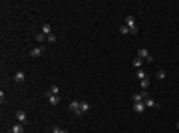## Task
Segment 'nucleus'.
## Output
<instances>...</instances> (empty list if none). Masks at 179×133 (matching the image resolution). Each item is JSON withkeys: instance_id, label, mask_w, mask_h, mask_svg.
Segmentation results:
<instances>
[{"instance_id": "f257e3e1", "label": "nucleus", "mask_w": 179, "mask_h": 133, "mask_svg": "<svg viewBox=\"0 0 179 133\" xmlns=\"http://www.w3.org/2000/svg\"><path fill=\"white\" fill-rule=\"evenodd\" d=\"M123 24H126V26L129 28V34H133V36H135V34L139 32V30H137V24H135V18H133V16H126Z\"/></svg>"}, {"instance_id": "f03ea898", "label": "nucleus", "mask_w": 179, "mask_h": 133, "mask_svg": "<svg viewBox=\"0 0 179 133\" xmlns=\"http://www.w3.org/2000/svg\"><path fill=\"white\" fill-rule=\"evenodd\" d=\"M137 58H141L143 62H149V64L153 62V56L147 52V48H139V50H137Z\"/></svg>"}, {"instance_id": "7ed1b4c3", "label": "nucleus", "mask_w": 179, "mask_h": 133, "mask_svg": "<svg viewBox=\"0 0 179 133\" xmlns=\"http://www.w3.org/2000/svg\"><path fill=\"white\" fill-rule=\"evenodd\" d=\"M80 103H82V101H78V100L70 101V111H72L74 115H76V117H82V115H84V113L80 111Z\"/></svg>"}, {"instance_id": "20e7f679", "label": "nucleus", "mask_w": 179, "mask_h": 133, "mask_svg": "<svg viewBox=\"0 0 179 133\" xmlns=\"http://www.w3.org/2000/svg\"><path fill=\"white\" fill-rule=\"evenodd\" d=\"M16 121H18V123H24V125L28 123V115H26L24 109H18V111H16Z\"/></svg>"}, {"instance_id": "39448f33", "label": "nucleus", "mask_w": 179, "mask_h": 133, "mask_svg": "<svg viewBox=\"0 0 179 133\" xmlns=\"http://www.w3.org/2000/svg\"><path fill=\"white\" fill-rule=\"evenodd\" d=\"M42 54H44V48H42V46H36V48H32V50H30V58H34V60H36V58H40V56H42Z\"/></svg>"}, {"instance_id": "423d86ee", "label": "nucleus", "mask_w": 179, "mask_h": 133, "mask_svg": "<svg viewBox=\"0 0 179 133\" xmlns=\"http://www.w3.org/2000/svg\"><path fill=\"white\" fill-rule=\"evenodd\" d=\"M143 103H145V107H149V109H157V107H159V103L153 100V97H145Z\"/></svg>"}, {"instance_id": "0eeeda50", "label": "nucleus", "mask_w": 179, "mask_h": 133, "mask_svg": "<svg viewBox=\"0 0 179 133\" xmlns=\"http://www.w3.org/2000/svg\"><path fill=\"white\" fill-rule=\"evenodd\" d=\"M14 81H16V84H24V81H26V73L22 72V70L16 72V73H14Z\"/></svg>"}, {"instance_id": "6e6552de", "label": "nucleus", "mask_w": 179, "mask_h": 133, "mask_svg": "<svg viewBox=\"0 0 179 133\" xmlns=\"http://www.w3.org/2000/svg\"><path fill=\"white\" fill-rule=\"evenodd\" d=\"M145 97H149V95H147V92H143V89H141L139 93H133V97H132V100H133V103H135V101H143Z\"/></svg>"}, {"instance_id": "1a4fd4ad", "label": "nucleus", "mask_w": 179, "mask_h": 133, "mask_svg": "<svg viewBox=\"0 0 179 133\" xmlns=\"http://www.w3.org/2000/svg\"><path fill=\"white\" fill-rule=\"evenodd\" d=\"M133 111L135 113H143L145 111V103H143V101H135V103H133Z\"/></svg>"}, {"instance_id": "9d476101", "label": "nucleus", "mask_w": 179, "mask_h": 133, "mask_svg": "<svg viewBox=\"0 0 179 133\" xmlns=\"http://www.w3.org/2000/svg\"><path fill=\"white\" fill-rule=\"evenodd\" d=\"M48 101H50V105H58L60 103V95H52V93H46Z\"/></svg>"}, {"instance_id": "9b49d317", "label": "nucleus", "mask_w": 179, "mask_h": 133, "mask_svg": "<svg viewBox=\"0 0 179 133\" xmlns=\"http://www.w3.org/2000/svg\"><path fill=\"white\" fill-rule=\"evenodd\" d=\"M90 109H92V103H90V101H82V103H80V111L82 113H88Z\"/></svg>"}, {"instance_id": "f8f14e48", "label": "nucleus", "mask_w": 179, "mask_h": 133, "mask_svg": "<svg viewBox=\"0 0 179 133\" xmlns=\"http://www.w3.org/2000/svg\"><path fill=\"white\" fill-rule=\"evenodd\" d=\"M12 131L14 133H24V123H18V121H16L12 125Z\"/></svg>"}, {"instance_id": "ddd939ff", "label": "nucleus", "mask_w": 179, "mask_h": 133, "mask_svg": "<svg viewBox=\"0 0 179 133\" xmlns=\"http://www.w3.org/2000/svg\"><path fill=\"white\" fill-rule=\"evenodd\" d=\"M46 40H48V36L44 32H38V34H36V42H38V44H42V42H46Z\"/></svg>"}, {"instance_id": "4468645a", "label": "nucleus", "mask_w": 179, "mask_h": 133, "mask_svg": "<svg viewBox=\"0 0 179 133\" xmlns=\"http://www.w3.org/2000/svg\"><path fill=\"white\" fill-rule=\"evenodd\" d=\"M135 76H137V78H139V81H141V80H145V78H149V76H147V73H145V70H141V68H139L137 72H135Z\"/></svg>"}, {"instance_id": "2eb2a0df", "label": "nucleus", "mask_w": 179, "mask_h": 133, "mask_svg": "<svg viewBox=\"0 0 179 133\" xmlns=\"http://www.w3.org/2000/svg\"><path fill=\"white\" fill-rule=\"evenodd\" d=\"M139 87H141L143 92H147V87H149V78H145V80L139 81Z\"/></svg>"}, {"instance_id": "dca6fc26", "label": "nucleus", "mask_w": 179, "mask_h": 133, "mask_svg": "<svg viewBox=\"0 0 179 133\" xmlns=\"http://www.w3.org/2000/svg\"><path fill=\"white\" fill-rule=\"evenodd\" d=\"M42 32L46 34V36H50V34H54V32H52V26H50V24H44V26H42Z\"/></svg>"}, {"instance_id": "f3484780", "label": "nucleus", "mask_w": 179, "mask_h": 133, "mask_svg": "<svg viewBox=\"0 0 179 133\" xmlns=\"http://www.w3.org/2000/svg\"><path fill=\"white\" fill-rule=\"evenodd\" d=\"M46 93H52V95H60V87H58V86H52Z\"/></svg>"}, {"instance_id": "a211bd4d", "label": "nucleus", "mask_w": 179, "mask_h": 133, "mask_svg": "<svg viewBox=\"0 0 179 133\" xmlns=\"http://www.w3.org/2000/svg\"><path fill=\"white\" fill-rule=\"evenodd\" d=\"M52 133H68V129H64V127H58V125H54V127H52Z\"/></svg>"}, {"instance_id": "6ab92c4d", "label": "nucleus", "mask_w": 179, "mask_h": 133, "mask_svg": "<svg viewBox=\"0 0 179 133\" xmlns=\"http://www.w3.org/2000/svg\"><path fill=\"white\" fill-rule=\"evenodd\" d=\"M141 64H143V60L135 56V58H133V66H135V68H137V70H139V68H141Z\"/></svg>"}, {"instance_id": "aec40b11", "label": "nucleus", "mask_w": 179, "mask_h": 133, "mask_svg": "<svg viewBox=\"0 0 179 133\" xmlns=\"http://www.w3.org/2000/svg\"><path fill=\"white\" fill-rule=\"evenodd\" d=\"M165 78H167V72L165 70H159L157 72V80H165Z\"/></svg>"}, {"instance_id": "412c9836", "label": "nucleus", "mask_w": 179, "mask_h": 133, "mask_svg": "<svg viewBox=\"0 0 179 133\" xmlns=\"http://www.w3.org/2000/svg\"><path fill=\"white\" fill-rule=\"evenodd\" d=\"M119 34H123V36H126V34H129V28H127L126 24H121V26H119Z\"/></svg>"}, {"instance_id": "4be33fe9", "label": "nucleus", "mask_w": 179, "mask_h": 133, "mask_svg": "<svg viewBox=\"0 0 179 133\" xmlns=\"http://www.w3.org/2000/svg\"><path fill=\"white\" fill-rule=\"evenodd\" d=\"M56 40H58V38H56L54 34H50V36H48V40H46V42H50V44H56Z\"/></svg>"}, {"instance_id": "5701e85b", "label": "nucleus", "mask_w": 179, "mask_h": 133, "mask_svg": "<svg viewBox=\"0 0 179 133\" xmlns=\"http://www.w3.org/2000/svg\"><path fill=\"white\" fill-rule=\"evenodd\" d=\"M6 133H14V131H12V129H10V131H6Z\"/></svg>"}, {"instance_id": "b1692460", "label": "nucleus", "mask_w": 179, "mask_h": 133, "mask_svg": "<svg viewBox=\"0 0 179 133\" xmlns=\"http://www.w3.org/2000/svg\"><path fill=\"white\" fill-rule=\"evenodd\" d=\"M177 129H179V121H177Z\"/></svg>"}]
</instances>
